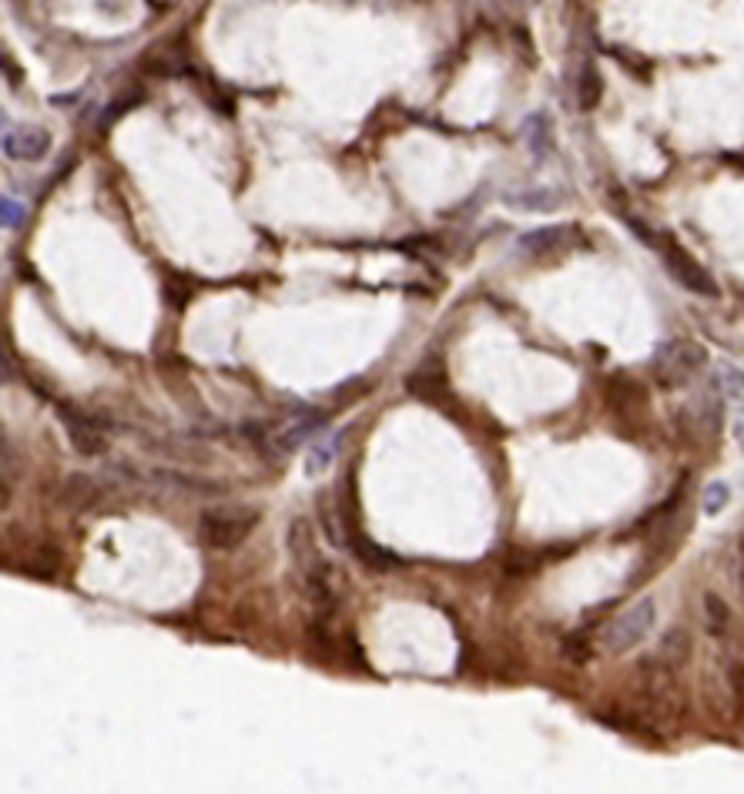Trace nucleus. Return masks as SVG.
<instances>
[{"label":"nucleus","instance_id":"obj_20","mask_svg":"<svg viewBox=\"0 0 744 794\" xmlns=\"http://www.w3.org/2000/svg\"><path fill=\"white\" fill-rule=\"evenodd\" d=\"M738 580H741V593H744V543H741V567H738Z\"/></svg>","mask_w":744,"mask_h":794},{"label":"nucleus","instance_id":"obj_12","mask_svg":"<svg viewBox=\"0 0 744 794\" xmlns=\"http://www.w3.org/2000/svg\"><path fill=\"white\" fill-rule=\"evenodd\" d=\"M289 550H292V557L295 563L305 570H312V567H319L322 557H319V550H316V537H312V526L309 520H295L292 523V530H289Z\"/></svg>","mask_w":744,"mask_h":794},{"label":"nucleus","instance_id":"obj_16","mask_svg":"<svg viewBox=\"0 0 744 794\" xmlns=\"http://www.w3.org/2000/svg\"><path fill=\"white\" fill-rule=\"evenodd\" d=\"M510 205H517V208H527V212H550V208H557L560 205V195H550L547 188H540V191H530V195H510L507 198Z\"/></svg>","mask_w":744,"mask_h":794},{"label":"nucleus","instance_id":"obj_2","mask_svg":"<svg viewBox=\"0 0 744 794\" xmlns=\"http://www.w3.org/2000/svg\"><path fill=\"white\" fill-rule=\"evenodd\" d=\"M657 620V607L651 597L637 600L634 607H627L624 614H617L610 620V627L604 630V637H600V644H604L607 654H627L631 647H637L641 640L651 634Z\"/></svg>","mask_w":744,"mask_h":794},{"label":"nucleus","instance_id":"obj_18","mask_svg":"<svg viewBox=\"0 0 744 794\" xmlns=\"http://www.w3.org/2000/svg\"><path fill=\"white\" fill-rule=\"evenodd\" d=\"M0 222H4V228H21L24 225V218H27V208L21 202H14L11 195H4V202H0Z\"/></svg>","mask_w":744,"mask_h":794},{"label":"nucleus","instance_id":"obj_14","mask_svg":"<svg viewBox=\"0 0 744 794\" xmlns=\"http://www.w3.org/2000/svg\"><path fill=\"white\" fill-rule=\"evenodd\" d=\"M657 654H661V660L671 671H677V667L691 657V637L684 634V630H671V634L661 640V650H657Z\"/></svg>","mask_w":744,"mask_h":794},{"label":"nucleus","instance_id":"obj_10","mask_svg":"<svg viewBox=\"0 0 744 794\" xmlns=\"http://www.w3.org/2000/svg\"><path fill=\"white\" fill-rule=\"evenodd\" d=\"M349 547L362 560V567H369L372 573H389V570L403 567V560H399L393 550L379 547V543H372L369 537H362V533H356V530H352V537H349Z\"/></svg>","mask_w":744,"mask_h":794},{"label":"nucleus","instance_id":"obj_3","mask_svg":"<svg viewBox=\"0 0 744 794\" xmlns=\"http://www.w3.org/2000/svg\"><path fill=\"white\" fill-rule=\"evenodd\" d=\"M654 248L661 252L667 272L674 275V282H681L684 289L694 292V295H704V299H714V295H718V282L711 279V272L704 269L698 258H691L688 252H684L674 238H654Z\"/></svg>","mask_w":744,"mask_h":794},{"label":"nucleus","instance_id":"obj_9","mask_svg":"<svg viewBox=\"0 0 744 794\" xmlns=\"http://www.w3.org/2000/svg\"><path fill=\"white\" fill-rule=\"evenodd\" d=\"M406 389L413 392V396L423 399V403H436V399H440L443 392H446V369H443V362H436V359L423 362V366H419L413 376H409Z\"/></svg>","mask_w":744,"mask_h":794},{"label":"nucleus","instance_id":"obj_4","mask_svg":"<svg viewBox=\"0 0 744 794\" xmlns=\"http://www.w3.org/2000/svg\"><path fill=\"white\" fill-rule=\"evenodd\" d=\"M698 366H704V349L698 342H671L654 356V376L664 382V386H681L688 382V376Z\"/></svg>","mask_w":744,"mask_h":794},{"label":"nucleus","instance_id":"obj_17","mask_svg":"<svg viewBox=\"0 0 744 794\" xmlns=\"http://www.w3.org/2000/svg\"><path fill=\"white\" fill-rule=\"evenodd\" d=\"M527 135H530V138H527V141H530V148L537 151V155H543V151L550 148V124H547V118H540V114H537V118H530V121H527Z\"/></svg>","mask_w":744,"mask_h":794},{"label":"nucleus","instance_id":"obj_13","mask_svg":"<svg viewBox=\"0 0 744 794\" xmlns=\"http://www.w3.org/2000/svg\"><path fill=\"white\" fill-rule=\"evenodd\" d=\"M600 94H604V78L594 68V61H587L577 74V104L580 111H594L600 104Z\"/></svg>","mask_w":744,"mask_h":794},{"label":"nucleus","instance_id":"obj_15","mask_svg":"<svg viewBox=\"0 0 744 794\" xmlns=\"http://www.w3.org/2000/svg\"><path fill=\"white\" fill-rule=\"evenodd\" d=\"M704 617H708V630L711 634H724L728 630V620H731V610L728 604L718 597V593H704Z\"/></svg>","mask_w":744,"mask_h":794},{"label":"nucleus","instance_id":"obj_11","mask_svg":"<svg viewBox=\"0 0 744 794\" xmlns=\"http://www.w3.org/2000/svg\"><path fill=\"white\" fill-rule=\"evenodd\" d=\"M131 476H141V480L161 483V486H168V490H181V493H225V486L198 480V476H188V473H175V470H145V473H131Z\"/></svg>","mask_w":744,"mask_h":794},{"label":"nucleus","instance_id":"obj_7","mask_svg":"<svg viewBox=\"0 0 744 794\" xmlns=\"http://www.w3.org/2000/svg\"><path fill=\"white\" fill-rule=\"evenodd\" d=\"M574 238H577V228H570V225L533 228V232L520 238V248L527 255H550V252H560V248H570Z\"/></svg>","mask_w":744,"mask_h":794},{"label":"nucleus","instance_id":"obj_5","mask_svg":"<svg viewBox=\"0 0 744 794\" xmlns=\"http://www.w3.org/2000/svg\"><path fill=\"white\" fill-rule=\"evenodd\" d=\"M57 413H61V423L68 426L71 446L78 449L81 456H101L104 449H108V436H104L101 419L81 413V409H74V406H57Z\"/></svg>","mask_w":744,"mask_h":794},{"label":"nucleus","instance_id":"obj_6","mask_svg":"<svg viewBox=\"0 0 744 794\" xmlns=\"http://www.w3.org/2000/svg\"><path fill=\"white\" fill-rule=\"evenodd\" d=\"M51 151V135L37 124H17L4 131V155L14 161H41Z\"/></svg>","mask_w":744,"mask_h":794},{"label":"nucleus","instance_id":"obj_8","mask_svg":"<svg viewBox=\"0 0 744 794\" xmlns=\"http://www.w3.org/2000/svg\"><path fill=\"white\" fill-rule=\"evenodd\" d=\"M57 503L68 506V510H91V506L101 503V486L84 473H71L68 480L61 483V493H57Z\"/></svg>","mask_w":744,"mask_h":794},{"label":"nucleus","instance_id":"obj_19","mask_svg":"<svg viewBox=\"0 0 744 794\" xmlns=\"http://www.w3.org/2000/svg\"><path fill=\"white\" fill-rule=\"evenodd\" d=\"M728 496H731L728 486H724V483H711L708 493H704V513H711V516L721 513L724 503H728Z\"/></svg>","mask_w":744,"mask_h":794},{"label":"nucleus","instance_id":"obj_1","mask_svg":"<svg viewBox=\"0 0 744 794\" xmlns=\"http://www.w3.org/2000/svg\"><path fill=\"white\" fill-rule=\"evenodd\" d=\"M255 523H259V513L252 506H215L198 520V540L212 550H235L248 540Z\"/></svg>","mask_w":744,"mask_h":794}]
</instances>
